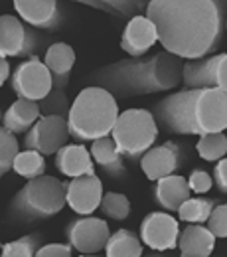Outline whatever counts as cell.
Segmentation results:
<instances>
[{"instance_id":"4dcf8cb0","label":"cell","mask_w":227,"mask_h":257,"mask_svg":"<svg viewBox=\"0 0 227 257\" xmlns=\"http://www.w3.org/2000/svg\"><path fill=\"white\" fill-rule=\"evenodd\" d=\"M101 212L117 222H123L130 216V202L125 194L119 192H105L101 202Z\"/></svg>"},{"instance_id":"5bb4252c","label":"cell","mask_w":227,"mask_h":257,"mask_svg":"<svg viewBox=\"0 0 227 257\" xmlns=\"http://www.w3.org/2000/svg\"><path fill=\"white\" fill-rule=\"evenodd\" d=\"M103 182L97 174L95 176H81L71 178L65 182V200L69 210L77 216H91L101 208L103 202Z\"/></svg>"},{"instance_id":"83f0119b","label":"cell","mask_w":227,"mask_h":257,"mask_svg":"<svg viewBox=\"0 0 227 257\" xmlns=\"http://www.w3.org/2000/svg\"><path fill=\"white\" fill-rule=\"evenodd\" d=\"M197 155L207 162H219L227 157V135L225 133H213V135H201L195 145Z\"/></svg>"},{"instance_id":"7c38bea8","label":"cell","mask_w":227,"mask_h":257,"mask_svg":"<svg viewBox=\"0 0 227 257\" xmlns=\"http://www.w3.org/2000/svg\"><path fill=\"white\" fill-rule=\"evenodd\" d=\"M180 222L168 212H150L140 222V241L152 251H172L178 247Z\"/></svg>"},{"instance_id":"e575fe53","label":"cell","mask_w":227,"mask_h":257,"mask_svg":"<svg viewBox=\"0 0 227 257\" xmlns=\"http://www.w3.org/2000/svg\"><path fill=\"white\" fill-rule=\"evenodd\" d=\"M36 257H73L71 243H46L40 247Z\"/></svg>"},{"instance_id":"f1b7e54d","label":"cell","mask_w":227,"mask_h":257,"mask_svg":"<svg viewBox=\"0 0 227 257\" xmlns=\"http://www.w3.org/2000/svg\"><path fill=\"white\" fill-rule=\"evenodd\" d=\"M42 233L34 231L20 239L8 241L2 245V257H36V253L42 247Z\"/></svg>"},{"instance_id":"9c48e42d","label":"cell","mask_w":227,"mask_h":257,"mask_svg":"<svg viewBox=\"0 0 227 257\" xmlns=\"http://www.w3.org/2000/svg\"><path fill=\"white\" fill-rule=\"evenodd\" d=\"M40 38L18 16L4 14L0 18V60L8 58H34L40 48Z\"/></svg>"},{"instance_id":"4fadbf2b","label":"cell","mask_w":227,"mask_h":257,"mask_svg":"<svg viewBox=\"0 0 227 257\" xmlns=\"http://www.w3.org/2000/svg\"><path fill=\"white\" fill-rule=\"evenodd\" d=\"M186 145H180L176 141H164L162 145L152 147L142 159H140V170L144 176L152 182L178 174V170L186 162Z\"/></svg>"},{"instance_id":"ffe728a7","label":"cell","mask_w":227,"mask_h":257,"mask_svg":"<svg viewBox=\"0 0 227 257\" xmlns=\"http://www.w3.org/2000/svg\"><path fill=\"white\" fill-rule=\"evenodd\" d=\"M44 64L50 69L52 77H54V89L65 91L69 85V77H71V69L75 65V52L69 44L58 42L52 44L44 56Z\"/></svg>"},{"instance_id":"4316f807","label":"cell","mask_w":227,"mask_h":257,"mask_svg":"<svg viewBox=\"0 0 227 257\" xmlns=\"http://www.w3.org/2000/svg\"><path fill=\"white\" fill-rule=\"evenodd\" d=\"M18 176L26 178V180H34L46 174V157L40 155L38 151H28L24 149L18 159L14 161V168H12Z\"/></svg>"},{"instance_id":"52a82bcc","label":"cell","mask_w":227,"mask_h":257,"mask_svg":"<svg viewBox=\"0 0 227 257\" xmlns=\"http://www.w3.org/2000/svg\"><path fill=\"white\" fill-rule=\"evenodd\" d=\"M109 224L95 216H77L65 225V239L81 255H97L105 251L111 239Z\"/></svg>"},{"instance_id":"44dd1931","label":"cell","mask_w":227,"mask_h":257,"mask_svg":"<svg viewBox=\"0 0 227 257\" xmlns=\"http://www.w3.org/2000/svg\"><path fill=\"white\" fill-rule=\"evenodd\" d=\"M42 119L40 103L28 99H16L2 115V128L14 135H26Z\"/></svg>"},{"instance_id":"7402d4cb","label":"cell","mask_w":227,"mask_h":257,"mask_svg":"<svg viewBox=\"0 0 227 257\" xmlns=\"http://www.w3.org/2000/svg\"><path fill=\"white\" fill-rule=\"evenodd\" d=\"M219 62V54L201 58V60H188L182 69V85L184 89H209L215 87V69Z\"/></svg>"},{"instance_id":"30bf717a","label":"cell","mask_w":227,"mask_h":257,"mask_svg":"<svg viewBox=\"0 0 227 257\" xmlns=\"http://www.w3.org/2000/svg\"><path fill=\"white\" fill-rule=\"evenodd\" d=\"M194 131L197 137L227 131V95L221 89H201L194 105Z\"/></svg>"},{"instance_id":"8992f818","label":"cell","mask_w":227,"mask_h":257,"mask_svg":"<svg viewBox=\"0 0 227 257\" xmlns=\"http://www.w3.org/2000/svg\"><path fill=\"white\" fill-rule=\"evenodd\" d=\"M199 93L201 89H180L154 103L152 115L156 125L172 135H195L194 105Z\"/></svg>"},{"instance_id":"f35d334b","label":"cell","mask_w":227,"mask_h":257,"mask_svg":"<svg viewBox=\"0 0 227 257\" xmlns=\"http://www.w3.org/2000/svg\"><path fill=\"white\" fill-rule=\"evenodd\" d=\"M142 257H168L166 253H160V251H154V253H148V255H142Z\"/></svg>"},{"instance_id":"1f68e13d","label":"cell","mask_w":227,"mask_h":257,"mask_svg":"<svg viewBox=\"0 0 227 257\" xmlns=\"http://www.w3.org/2000/svg\"><path fill=\"white\" fill-rule=\"evenodd\" d=\"M69 97L65 95V91L54 89L44 101H40V109H42V117H60V119H67L69 111H71Z\"/></svg>"},{"instance_id":"8fae6325","label":"cell","mask_w":227,"mask_h":257,"mask_svg":"<svg viewBox=\"0 0 227 257\" xmlns=\"http://www.w3.org/2000/svg\"><path fill=\"white\" fill-rule=\"evenodd\" d=\"M69 127L67 119L60 117H42L26 135H24V149L38 151L44 157L58 155L65 145H69Z\"/></svg>"},{"instance_id":"8d00e7d4","label":"cell","mask_w":227,"mask_h":257,"mask_svg":"<svg viewBox=\"0 0 227 257\" xmlns=\"http://www.w3.org/2000/svg\"><path fill=\"white\" fill-rule=\"evenodd\" d=\"M215 87L227 95V54H219V62L215 69Z\"/></svg>"},{"instance_id":"60d3db41","label":"cell","mask_w":227,"mask_h":257,"mask_svg":"<svg viewBox=\"0 0 227 257\" xmlns=\"http://www.w3.org/2000/svg\"><path fill=\"white\" fill-rule=\"evenodd\" d=\"M225 32H227V16H225Z\"/></svg>"},{"instance_id":"603a6c76","label":"cell","mask_w":227,"mask_h":257,"mask_svg":"<svg viewBox=\"0 0 227 257\" xmlns=\"http://www.w3.org/2000/svg\"><path fill=\"white\" fill-rule=\"evenodd\" d=\"M91 157L99 168L111 176V178H125L127 176V166H125V157L119 153L115 141L111 137H103L95 143H91Z\"/></svg>"},{"instance_id":"cb8c5ba5","label":"cell","mask_w":227,"mask_h":257,"mask_svg":"<svg viewBox=\"0 0 227 257\" xmlns=\"http://www.w3.org/2000/svg\"><path fill=\"white\" fill-rule=\"evenodd\" d=\"M83 4L97 8L101 12H107L115 18H136L146 14L148 2L146 0H85Z\"/></svg>"},{"instance_id":"74e56055","label":"cell","mask_w":227,"mask_h":257,"mask_svg":"<svg viewBox=\"0 0 227 257\" xmlns=\"http://www.w3.org/2000/svg\"><path fill=\"white\" fill-rule=\"evenodd\" d=\"M8 77H12L10 75V64H8V60H0V83H6Z\"/></svg>"},{"instance_id":"d590c367","label":"cell","mask_w":227,"mask_h":257,"mask_svg":"<svg viewBox=\"0 0 227 257\" xmlns=\"http://www.w3.org/2000/svg\"><path fill=\"white\" fill-rule=\"evenodd\" d=\"M211 176H213V186L219 190V194H227V157L215 162Z\"/></svg>"},{"instance_id":"836d02e7","label":"cell","mask_w":227,"mask_h":257,"mask_svg":"<svg viewBox=\"0 0 227 257\" xmlns=\"http://www.w3.org/2000/svg\"><path fill=\"white\" fill-rule=\"evenodd\" d=\"M188 184H190L192 194H207L213 186V176L201 168H195L188 176Z\"/></svg>"},{"instance_id":"6da1fadb","label":"cell","mask_w":227,"mask_h":257,"mask_svg":"<svg viewBox=\"0 0 227 257\" xmlns=\"http://www.w3.org/2000/svg\"><path fill=\"white\" fill-rule=\"evenodd\" d=\"M225 8L221 0H150L146 18L156 26L164 52L188 62L217 52L225 32Z\"/></svg>"},{"instance_id":"ba28073f","label":"cell","mask_w":227,"mask_h":257,"mask_svg":"<svg viewBox=\"0 0 227 257\" xmlns=\"http://www.w3.org/2000/svg\"><path fill=\"white\" fill-rule=\"evenodd\" d=\"M10 85L18 99L40 103L54 91V77L46 64L38 56H34L12 71Z\"/></svg>"},{"instance_id":"d4e9b609","label":"cell","mask_w":227,"mask_h":257,"mask_svg":"<svg viewBox=\"0 0 227 257\" xmlns=\"http://www.w3.org/2000/svg\"><path fill=\"white\" fill-rule=\"evenodd\" d=\"M142 241L140 235H136L130 229H117L107 247H105V257H142Z\"/></svg>"},{"instance_id":"3957f363","label":"cell","mask_w":227,"mask_h":257,"mask_svg":"<svg viewBox=\"0 0 227 257\" xmlns=\"http://www.w3.org/2000/svg\"><path fill=\"white\" fill-rule=\"evenodd\" d=\"M119 115V103L107 89L87 85L73 99L67 117L69 135L81 145L111 137Z\"/></svg>"},{"instance_id":"f546056e","label":"cell","mask_w":227,"mask_h":257,"mask_svg":"<svg viewBox=\"0 0 227 257\" xmlns=\"http://www.w3.org/2000/svg\"><path fill=\"white\" fill-rule=\"evenodd\" d=\"M20 143L16 139L14 133L2 128L0 131V174L6 176L12 168H14V161L20 155Z\"/></svg>"},{"instance_id":"ac0fdd59","label":"cell","mask_w":227,"mask_h":257,"mask_svg":"<svg viewBox=\"0 0 227 257\" xmlns=\"http://www.w3.org/2000/svg\"><path fill=\"white\" fill-rule=\"evenodd\" d=\"M190 198H192V190H190L188 178H184L182 174H172L154 182L152 200L164 212H178L180 206Z\"/></svg>"},{"instance_id":"484cf974","label":"cell","mask_w":227,"mask_h":257,"mask_svg":"<svg viewBox=\"0 0 227 257\" xmlns=\"http://www.w3.org/2000/svg\"><path fill=\"white\" fill-rule=\"evenodd\" d=\"M219 202L215 198H207V196H192L190 200H186L180 210L176 212L178 218L186 224H207L213 208Z\"/></svg>"},{"instance_id":"9a60e30c","label":"cell","mask_w":227,"mask_h":257,"mask_svg":"<svg viewBox=\"0 0 227 257\" xmlns=\"http://www.w3.org/2000/svg\"><path fill=\"white\" fill-rule=\"evenodd\" d=\"M14 10L20 20L38 30H58L62 10L56 0H14Z\"/></svg>"},{"instance_id":"2e32d148","label":"cell","mask_w":227,"mask_h":257,"mask_svg":"<svg viewBox=\"0 0 227 257\" xmlns=\"http://www.w3.org/2000/svg\"><path fill=\"white\" fill-rule=\"evenodd\" d=\"M156 42H158L156 26L152 24V20L146 18V14L129 20L121 36V48L130 58H144L154 48Z\"/></svg>"},{"instance_id":"d6986e66","label":"cell","mask_w":227,"mask_h":257,"mask_svg":"<svg viewBox=\"0 0 227 257\" xmlns=\"http://www.w3.org/2000/svg\"><path fill=\"white\" fill-rule=\"evenodd\" d=\"M215 239L217 237L205 224H188L178 237L180 257H211Z\"/></svg>"},{"instance_id":"277c9868","label":"cell","mask_w":227,"mask_h":257,"mask_svg":"<svg viewBox=\"0 0 227 257\" xmlns=\"http://www.w3.org/2000/svg\"><path fill=\"white\" fill-rule=\"evenodd\" d=\"M67 206L65 182L54 176H40L28 180L8 206V220L14 224H32L58 216Z\"/></svg>"},{"instance_id":"7a4b0ae2","label":"cell","mask_w":227,"mask_h":257,"mask_svg":"<svg viewBox=\"0 0 227 257\" xmlns=\"http://www.w3.org/2000/svg\"><path fill=\"white\" fill-rule=\"evenodd\" d=\"M182 69L184 60L162 50L152 56L103 65L87 75V83L107 89L115 99L152 95L176 89L182 83Z\"/></svg>"},{"instance_id":"5b68a950","label":"cell","mask_w":227,"mask_h":257,"mask_svg":"<svg viewBox=\"0 0 227 257\" xmlns=\"http://www.w3.org/2000/svg\"><path fill=\"white\" fill-rule=\"evenodd\" d=\"M119 153L130 162L140 159L154 147L158 139V125L152 111L146 109H127L119 115L117 125L111 133Z\"/></svg>"},{"instance_id":"ab89813d","label":"cell","mask_w":227,"mask_h":257,"mask_svg":"<svg viewBox=\"0 0 227 257\" xmlns=\"http://www.w3.org/2000/svg\"><path fill=\"white\" fill-rule=\"evenodd\" d=\"M79 257H97V255H79Z\"/></svg>"},{"instance_id":"e0dca14e","label":"cell","mask_w":227,"mask_h":257,"mask_svg":"<svg viewBox=\"0 0 227 257\" xmlns=\"http://www.w3.org/2000/svg\"><path fill=\"white\" fill-rule=\"evenodd\" d=\"M95 161L91 151L81 143L65 145L56 155V168L67 178H81V176H95Z\"/></svg>"},{"instance_id":"d6a6232c","label":"cell","mask_w":227,"mask_h":257,"mask_svg":"<svg viewBox=\"0 0 227 257\" xmlns=\"http://www.w3.org/2000/svg\"><path fill=\"white\" fill-rule=\"evenodd\" d=\"M207 227L211 229V233L219 239H227V202L225 204H217L207 220Z\"/></svg>"}]
</instances>
